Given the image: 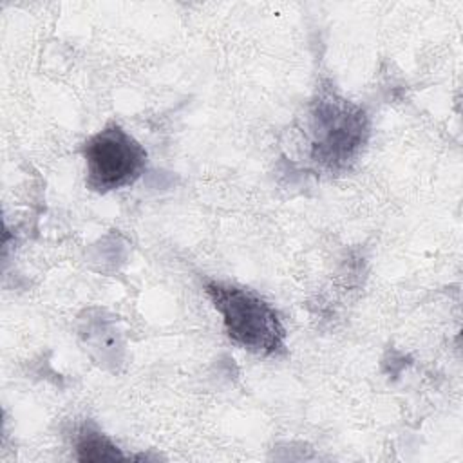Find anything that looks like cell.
<instances>
[{
    "mask_svg": "<svg viewBox=\"0 0 463 463\" xmlns=\"http://www.w3.org/2000/svg\"><path fill=\"white\" fill-rule=\"evenodd\" d=\"M85 183L98 194L136 183L146 168V150L118 123H109L83 143Z\"/></svg>",
    "mask_w": 463,
    "mask_h": 463,
    "instance_id": "3957f363",
    "label": "cell"
},
{
    "mask_svg": "<svg viewBox=\"0 0 463 463\" xmlns=\"http://www.w3.org/2000/svg\"><path fill=\"white\" fill-rule=\"evenodd\" d=\"M309 156L331 174L349 170L369 137L365 110L340 96L331 85L317 90L309 105Z\"/></svg>",
    "mask_w": 463,
    "mask_h": 463,
    "instance_id": "6da1fadb",
    "label": "cell"
},
{
    "mask_svg": "<svg viewBox=\"0 0 463 463\" xmlns=\"http://www.w3.org/2000/svg\"><path fill=\"white\" fill-rule=\"evenodd\" d=\"M204 291L222 317L228 338L262 356H277L286 349V329L277 311L255 291L208 280Z\"/></svg>",
    "mask_w": 463,
    "mask_h": 463,
    "instance_id": "7a4b0ae2",
    "label": "cell"
},
{
    "mask_svg": "<svg viewBox=\"0 0 463 463\" xmlns=\"http://www.w3.org/2000/svg\"><path fill=\"white\" fill-rule=\"evenodd\" d=\"M74 447L80 461H116L127 458L105 434L90 425L78 429Z\"/></svg>",
    "mask_w": 463,
    "mask_h": 463,
    "instance_id": "277c9868",
    "label": "cell"
}]
</instances>
